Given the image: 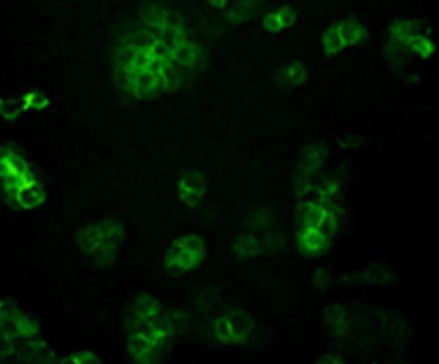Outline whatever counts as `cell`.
Returning a JSON list of instances; mask_svg holds the SVG:
<instances>
[{"mask_svg":"<svg viewBox=\"0 0 439 364\" xmlns=\"http://www.w3.org/2000/svg\"><path fill=\"white\" fill-rule=\"evenodd\" d=\"M1 164L3 185L19 206L24 209H33L41 205L45 193L39 180L27 167L25 160L11 153L3 155Z\"/></svg>","mask_w":439,"mask_h":364,"instance_id":"1","label":"cell"},{"mask_svg":"<svg viewBox=\"0 0 439 364\" xmlns=\"http://www.w3.org/2000/svg\"><path fill=\"white\" fill-rule=\"evenodd\" d=\"M207 243L196 234L178 237L167 251L165 265L174 273H184L197 267L207 256Z\"/></svg>","mask_w":439,"mask_h":364,"instance_id":"2","label":"cell"},{"mask_svg":"<svg viewBox=\"0 0 439 364\" xmlns=\"http://www.w3.org/2000/svg\"><path fill=\"white\" fill-rule=\"evenodd\" d=\"M111 222L94 223L92 226H88V229L93 233H89V237L80 235L77 239L80 241V247L88 251L89 255H95L97 249L102 246V253H106L108 249L110 251H117L118 247L122 244L124 237V230L122 227L118 226L116 223Z\"/></svg>","mask_w":439,"mask_h":364,"instance_id":"3","label":"cell"},{"mask_svg":"<svg viewBox=\"0 0 439 364\" xmlns=\"http://www.w3.org/2000/svg\"><path fill=\"white\" fill-rule=\"evenodd\" d=\"M180 199L189 206L198 205L207 192V182L198 172H191L182 176L178 185Z\"/></svg>","mask_w":439,"mask_h":364,"instance_id":"4","label":"cell"},{"mask_svg":"<svg viewBox=\"0 0 439 364\" xmlns=\"http://www.w3.org/2000/svg\"><path fill=\"white\" fill-rule=\"evenodd\" d=\"M295 16V12L290 6H283L279 11L263 16L262 25L268 32L276 33L285 27L292 26Z\"/></svg>","mask_w":439,"mask_h":364,"instance_id":"5","label":"cell"},{"mask_svg":"<svg viewBox=\"0 0 439 364\" xmlns=\"http://www.w3.org/2000/svg\"><path fill=\"white\" fill-rule=\"evenodd\" d=\"M335 26L344 47L362 42L366 35V28L353 19H344Z\"/></svg>","mask_w":439,"mask_h":364,"instance_id":"6","label":"cell"},{"mask_svg":"<svg viewBox=\"0 0 439 364\" xmlns=\"http://www.w3.org/2000/svg\"><path fill=\"white\" fill-rule=\"evenodd\" d=\"M299 244L303 248V251L309 253L310 256H313L314 253L319 255L326 246V236L312 227L308 228L300 236Z\"/></svg>","mask_w":439,"mask_h":364,"instance_id":"7","label":"cell"},{"mask_svg":"<svg viewBox=\"0 0 439 364\" xmlns=\"http://www.w3.org/2000/svg\"><path fill=\"white\" fill-rule=\"evenodd\" d=\"M322 42L327 56H333L344 47L342 40L337 33L335 25L329 27L323 33Z\"/></svg>","mask_w":439,"mask_h":364,"instance_id":"8","label":"cell"},{"mask_svg":"<svg viewBox=\"0 0 439 364\" xmlns=\"http://www.w3.org/2000/svg\"><path fill=\"white\" fill-rule=\"evenodd\" d=\"M308 73L303 64L295 62L290 64L283 71V78L287 83L293 87L300 86L306 80Z\"/></svg>","mask_w":439,"mask_h":364,"instance_id":"9","label":"cell"},{"mask_svg":"<svg viewBox=\"0 0 439 364\" xmlns=\"http://www.w3.org/2000/svg\"><path fill=\"white\" fill-rule=\"evenodd\" d=\"M409 43L413 45L414 48L425 57L430 56L435 48L433 43L424 37H411L409 39Z\"/></svg>","mask_w":439,"mask_h":364,"instance_id":"10","label":"cell"}]
</instances>
